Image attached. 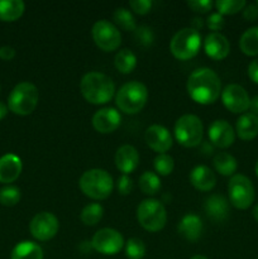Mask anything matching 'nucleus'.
<instances>
[{"instance_id": "1", "label": "nucleus", "mask_w": 258, "mask_h": 259, "mask_svg": "<svg viewBox=\"0 0 258 259\" xmlns=\"http://www.w3.org/2000/svg\"><path fill=\"white\" fill-rule=\"evenodd\" d=\"M187 93L197 104L209 105L219 99L222 93V81L210 68H199L190 75L187 80Z\"/></svg>"}, {"instance_id": "2", "label": "nucleus", "mask_w": 258, "mask_h": 259, "mask_svg": "<svg viewBox=\"0 0 258 259\" xmlns=\"http://www.w3.org/2000/svg\"><path fill=\"white\" fill-rule=\"evenodd\" d=\"M80 90L86 101L94 105H103L113 99L115 85L109 76L93 71L81 78Z\"/></svg>"}, {"instance_id": "3", "label": "nucleus", "mask_w": 258, "mask_h": 259, "mask_svg": "<svg viewBox=\"0 0 258 259\" xmlns=\"http://www.w3.org/2000/svg\"><path fill=\"white\" fill-rule=\"evenodd\" d=\"M78 185L83 195L94 200L108 199L114 189L113 177L109 172L101 168H93L83 172Z\"/></svg>"}, {"instance_id": "4", "label": "nucleus", "mask_w": 258, "mask_h": 259, "mask_svg": "<svg viewBox=\"0 0 258 259\" xmlns=\"http://www.w3.org/2000/svg\"><path fill=\"white\" fill-rule=\"evenodd\" d=\"M148 99L146 85L139 81H129L124 83L115 96V104L125 114H137L144 108Z\"/></svg>"}, {"instance_id": "5", "label": "nucleus", "mask_w": 258, "mask_h": 259, "mask_svg": "<svg viewBox=\"0 0 258 259\" xmlns=\"http://www.w3.org/2000/svg\"><path fill=\"white\" fill-rule=\"evenodd\" d=\"M39 100L38 89L30 82H20L8 98V109L17 115H29L37 108Z\"/></svg>"}, {"instance_id": "6", "label": "nucleus", "mask_w": 258, "mask_h": 259, "mask_svg": "<svg viewBox=\"0 0 258 259\" xmlns=\"http://www.w3.org/2000/svg\"><path fill=\"white\" fill-rule=\"evenodd\" d=\"M137 219L143 229L156 233L163 229L166 225L167 212L161 201L147 199L139 204L137 209Z\"/></svg>"}, {"instance_id": "7", "label": "nucleus", "mask_w": 258, "mask_h": 259, "mask_svg": "<svg viewBox=\"0 0 258 259\" xmlns=\"http://www.w3.org/2000/svg\"><path fill=\"white\" fill-rule=\"evenodd\" d=\"M201 47V35L192 28H184L172 37L169 51L177 60L186 61L195 57Z\"/></svg>"}, {"instance_id": "8", "label": "nucleus", "mask_w": 258, "mask_h": 259, "mask_svg": "<svg viewBox=\"0 0 258 259\" xmlns=\"http://www.w3.org/2000/svg\"><path fill=\"white\" fill-rule=\"evenodd\" d=\"M204 126L196 115L186 114L177 119L175 124V137L181 146L186 148L197 147L202 142Z\"/></svg>"}, {"instance_id": "9", "label": "nucleus", "mask_w": 258, "mask_h": 259, "mask_svg": "<svg viewBox=\"0 0 258 259\" xmlns=\"http://www.w3.org/2000/svg\"><path fill=\"white\" fill-rule=\"evenodd\" d=\"M230 202L239 210H245L254 201V187L250 180L243 175H234L228 184Z\"/></svg>"}, {"instance_id": "10", "label": "nucleus", "mask_w": 258, "mask_h": 259, "mask_svg": "<svg viewBox=\"0 0 258 259\" xmlns=\"http://www.w3.org/2000/svg\"><path fill=\"white\" fill-rule=\"evenodd\" d=\"M91 34H93V39L95 45L100 50L105 51V52L115 51L121 43V35L118 28L113 23L105 19L98 20L93 25Z\"/></svg>"}, {"instance_id": "11", "label": "nucleus", "mask_w": 258, "mask_h": 259, "mask_svg": "<svg viewBox=\"0 0 258 259\" xmlns=\"http://www.w3.org/2000/svg\"><path fill=\"white\" fill-rule=\"evenodd\" d=\"M93 249L104 255H114L120 252L124 245L123 235L115 229L104 228L95 233L91 240Z\"/></svg>"}, {"instance_id": "12", "label": "nucleus", "mask_w": 258, "mask_h": 259, "mask_svg": "<svg viewBox=\"0 0 258 259\" xmlns=\"http://www.w3.org/2000/svg\"><path fill=\"white\" fill-rule=\"evenodd\" d=\"M58 229H60L58 219L52 212L48 211L38 212L29 224L30 234L39 242H47L52 239L58 233Z\"/></svg>"}, {"instance_id": "13", "label": "nucleus", "mask_w": 258, "mask_h": 259, "mask_svg": "<svg viewBox=\"0 0 258 259\" xmlns=\"http://www.w3.org/2000/svg\"><path fill=\"white\" fill-rule=\"evenodd\" d=\"M222 100L225 108L232 113H244L249 109V96L244 88L237 83H230L222 91Z\"/></svg>"}, {"instance_id": "14", "label": "nucleus", "mask_w": 258, "mask_h": 259, "mask_svg": "<svg viewBox=\"0 0 258 259\" xmlns=\"http://www.w3.org/2000/svg\"><path fill=\"white\" fill-rule=\"evenodd\" d=\"M207 136H209L210 142L219 148H228L234 143L235 139L233 126L223 119L212 121L211 125L209 126V131H207Z\"/></svg>"}, {"instance_id": "15", "label": "nucleus", "mask_w": 258, "mask_h": 259, "mask_svg": "<svg viewBox=\"0 0 258 259\" xmlns=\"http://www.w3.org/2000/svg\"><path fill=\"white\" fill-rule=\"evenodd\" d=\"M121 123V116L114 108H104L96 111L93 116V126L96 132L103 134L113 133L119 128Z\"/></svg>"}, {"instance_id": "16", "label": "nucleus", "mask_w": 258, "mask_h": 259, "mask_svg": "<svg viewBox=\"0 0 258 259\" xmlns=\"http://www.w3.org/2000/svg\"><path fill=\"white\" fill-rule=\"evenodd\" d=\"M144 138H146L149 148L153 149L154 152H158L159 154H163L164 152H167L172 147L171 134L162 125L154 124V125L149 126L146 131Z\"/></svg>"}, {"instance_id": "17", "label": "nucleus", "mask_w": 258, "mask_h": 259, "mask_svg": "<svg viewBox=\"0 0 258 259\" xmlns=\"http://www.w3.org/2000/svg\"><path fill=\"white\" fill-rule=\"evenodd\" d=\"M204 50L205 53L210 58H212V60H224L225 57H228L230 52L229 40L227 39V37L220 34V33L212 32L207 34L206 38H205Z\"/></svg>"}, {"instance_id": "18", "label": "nucleus", "mask_w": 258, "mask_h": 259, "mask_svg": "<svg viewBox=\"0 0 258 259\" xmlns=\"http://www.w3.org/2000/svg\"><path fill=\"white\" fill-rule=\"evenodd\" d=\"M139 164V154L133 146L124 144L119 147L115 154V166L123 175H129L137 169Z\"/></svg>"}, {"instance_id": "19", "label": "nucleus", "mask_w": 258, "mask_h": 259, "mask_svg": "<svg viewBox=\"0 0 258 259\" xmlns=\"http://www.w3.org/2000/svg\"><path fill=\"white\" fill-rule=\"evenodd\" d=\"M22 161L13 153L4 154L0 158V182L10 184L14 182L22 174Z\"/></svg>"}, {"instance_id": "20", "label": "nucleus", "mask_w": 258, "mask_h": 259, "mask_svg": "<svg viewBox=\"0 0 258 259\" xmlns=\"http://www.w3.org/2000/svg\"><path fill=\"white\" fill-rule=\"evenodd\" d=\"M190 182L199 191L207 192L215 187L217 177L209 167L196 166L190 174Z\"/></svg>"}, {"instance_id": "21", "label": "nucleus", "mask_w": 258, "mask_h": 259, "mask_svg": "<svg viewBox=\"0 0 258 259\" xmlns=\"http://www.w3.org/2000/svg\"><path fill=\"white\" fill-rule=\"evenodd\" d=\"M205 212L214 222H224L229 215V202L223 195H211L205 201Z\"/></svg>"}, {"instance_id": "22", "label": "nucleus", "mask_w": 258, "mask_h": 259, "mask_svg": "<svg viewBox=\"0 0 258 259\" xmlns=\"http://www.w3.org/2000/svg\"><path fill=\"white\" fill-rule=\"evenodd\" d=\"M179 233L190 242H196L202 233V222L197 215L187 214L179 224Z\"/></svg>"}, {"instance_id": "23", "label": "nucleus", "mask_w": 258, "mask_h": 259, "mask_svg": "<svg viewBox=\"0 0 258 259\" xmlns=\"http://www.w3.org/2000/svg\"><path fill=\"white\" fill-rule=\"evenodd\" d=\"M237 134L242 141H252L258 136V116L244 114L237 120Z\"/></svg>"}, {"instance_id": "24", "label": "nucleus", "mask_w": 258, "mask_h": 259, "mask_svg": "<svg viewBox=\"0 0 258 259\" xmlns=\"http://www.w3.org/2000/svg\"><path fill=\"white\" fill-rule=\"evenodd\" d=\"M10 259H43V250L37 243L24 240L15 245Z\"/></svg>"}, {"instance_id": "25", "label": "nucleus", "mask_w": 258, "mask_h": 259, "mask_svg": "<svg viewBox=\"0 0 258 259\" xmlns=\"http://www.w3.org/2000/svg\"><path fill=\"white\" fill-rule=\"evenodd\" d=\"M25 5L22 0H0V20L14 22L23 15Z\"/></svg>"}, {"instance_id": "26", "label": "nucleus", "mask_w": 258, "mask_h": 259, "mask_svg": "<svg viewBox=\"0 0 258 259\" xmlns=\"http://www.w3.org/2000/svg\"><path fill=\"white\" fill-rule=\"evenodd\" d=\"M212 163H214L217 172H219L223 176H232L238 168L237 159L232 154L225 153V152L218 153L212 159Z\"/></svg>"}, {"instance_id": "27", "label": "nucleus", "mask_w": 258, "mask_h": 259, "mask_svg": "<svg viewBox=\"0 0 258 259\" xmlns=\"http://www.w3.org/2000/svg\"><path fill=\"white\" fill-rule=\"evenodd\" d=\"M239 47L244 55H258V27H252L243 33L239 40Z\"/></svg>"}, {"instance_id": "28", "label": "nucleus", "mask_w": 258, "mask_h": 259, "mask_svg": "<svg viewBox=\"0 0 258 259\" xmlns=\"http://www.w3.org/2000/svg\"><path fill=\"white\" fill-rule=\"evenodd\" d=\"M114 65L119 72L128 75V73L133 72V70L137 66V57L132 51L129 50H121L119 51L114 58Z\"/></svg>"}, {"instance_id": "29", "label": "nucleus", "mask_w": 258, "mask_h": 259, "mask_svg": "<svg viewBox=\"0 0 258 259\" xmlns=\"http://www.w3.org/2000/svg\"><path fill=\"white\" fill-rule=\"evenodd\" d=\"M139 189L146 195H156L161 190V180L153 172H144L139 179Z\"/></svg>"}, {"instance_id": "30", "label": "nucleus", "mask_w": 258, "mask_h": 259, "mask_svg": "<svg viewBox=\"0 0 258 259\" xmlns=\"http://www.w3.org/2000/svg\"><path fill=\"white\" fill-rule=\"evenodd\" d=\"M104 209L100 204H89L81 211V222L89 227H94L103 219Z\"/></svg>"}, {"instance_id": "31", "label": "nucleus", "mask_w": 258, "mask_h": 259, "mask_svg": "<svg viewBox=\"0 0 258 259\" xmlns=\"http://www.w3.org/2000/svg\"><path fill=\"white\" fill-rule=\"evenodd\" d=\"M113 19L121 29L126 30V32H133L137 29L136 19H134L133 14L125 8H118L114 12Z\"/></svg>"}, {"instance_id": "32", "label": "nucleus", "mask_w": 258, "mask_h": 259, "mask_svg": "<svg viewBox=\"0 0 258 259\" xmlns=\"http://www.w3.org/2000/svg\"><path fill=\"white\" fill-rule=\"evenodd\" d=\"M245 5L247 4L244 0H218L215 3V7L220 15L237 14L238 12L244 9Z\"/></svg>"}, {"instance_id": "33", "label": "nucleus", "mask_w": 258, "mask_h": 259, "mask_svg": "<svg viewBox=\"0 0 258 259\" xmlns=\"http://www.w3.org/2000/svg\"><path fill=\"white\" fill-rule=\"evenodd\" d=\"M153 166L157 174L161 175V176H168V175H171L172 171H174L175 162L171 156L163 153V154H158V156L154 158Z\"/></svg>"}, {"instance_id": "34", "label": "nucleus", "mask_w": 258, "mask_h": 259, "mask_svg": "<svg viewBox=\"0 0 258 259\" xmlns=\"http://www.w3.org/2000/svg\"><path fill=\"white\" fill-rule=\"evenodd\" d=\"M125 255L129 259H143L146 255V245L138 238H131L125 244Z\"/></svg>"}, {"instance_id": "35", "label": "nucleus", "mask_w": 258, "mask_h": 259, "mask_svg": "<svg viewBox=\"0 0 258 259\" xmlns=\"http://www.w3.org/2000/svg\"><path fill=\"white\" fill-rule=\"evenodd\" d=\"M20 200V190L15 186H7L0 190V204L4 206H15Z\"/></svg>"}, {"instance_id": "36", "label": "nucleus", "mask_w": 258, "mask_h": 259, "mask_svg": "<svg viewBox=\"0 0 258 259\" xmlns=\"http://www.w3.org/2000/svg\"><path fill=\"white\" fill-rule=\"evenodd\" d=\"M134 37H136L137 42H138L139 45L144 46V47H148V46L153 45V40H154L153 30H152L149 27H147V25L137 27V29L134 30Z\"/></svg>"}, {"instance_id": "37", "label": "nucleus", "mask_w": 258, "mask_h": 259, "mask_svg": "<svg viewBox=\"0 0 258 259\" xmlns=\"http://www.w3.org/2000/svg\"><path fill=\"white\" fill-rule=\"evenodd\" d=\"M129 7L132 8V10L137 13L139 15H144L147 13H149L152 8V2L151 0H131L129 2Z\"/></svg>"}, {"instance_id": "38", "label": "nucleus", "mask_w": 258, "mask_h": 259, "mask_svg": "<svg viewBox=\"0 0 258 259\" xmlns=\"http://www.w3.org/2000/svg\"><path fill=\"white\" fill-rule=\"evenodd\" d=\"M116 189H118L119 194L129 195L133 190V181L128 175H121L116 182Z\"/></svg>"}, {"instance_id": "39", "label": "nucleus", "mask_w": 258, "mask_h": 259, "mask_svg": "<svg viewBox=\"0 0 258 259\" xmlns=\"http://www.w3.org/2000/svg\"><path fill=\"white\" fill-rule=\"evenodd\" d=\"M187 7L196 13H207L211 10L212 2L210 0H191L187 2Z\"/></svg>"}, {"instance_id": "40", "label": "nucleus", "mask_w": 258, "mask_h": 259, "mask_svg": "<svg viewBox=\"0 0 258 259\" xmlns=\"http://www.w3.org/2000/svg\"><path fill=\"white\" fill-rule=\"evenodd\" d=\"M224 18H223V15H220L219 13H212V14H210L206 19L207 28L211 30H215V33H217V30H220L224 27Z\"/></svg>"}, {"instance_id": "41", "label": "nucleus", "mask_w": 258, "mask_h": 259, "mask_svg": "<svg viewBox=\"0 0 258 259\" xmlns=\"http://www.w3.org/2000/svg\"><path fill=\"white\" fill-rule=\"evenodd\" d=\"M243 17L247 19L248 22H254L258 19V5L257 4H249L243 9Z\"/></svg>"}, {"instance_id": "42", "label": "nucleus", "mask_w": 258, "mask_h": 259, "mask_svg": "<svg viewBox=\"0 0 258 259\" xmlns=\"http://www.w3.org/2000/svg\"><path fill=\"white\" fill-rule=\"evenodd\" d=\"M15 56V50L10 46H3L0 47V58L3 61H10L13 60Z\"/></svg>"}, {"instance_id": "43", "label": "nucleus", "mask_w": 258, "mask_h": 259, "mask_svg": "<svg viewBox=\"0 0 258 259\" xmlns=\"http://www.w3.org/2000/svg\"><path fill=\"white\" fill-rule=\"evenodd\" d=\"M248 76H249V78L253 82L258 83V58L252 61L250 65L248 66Z\"/></svg>"}, {"instance_id": "44", "label": "nucleus", "mask_w": 258, "mask_h": 259, "mask_svg": "<svg viewBox=\"0 0 258 259\" xmlns=\"http://www.w3.org/2000/svg\"><path fill=\"white\" fill-rule=\"evenodd\" d=\"M202 27H204V19H201V18L196 17V18H194V19L191 20V28H192V29H195V30H197V32H199V30L201 29Z\"/></svg>"}, {"instance_id": "45", "label": "nucleus", "mask_w": 258, "mask_h": 259, "mask_svg": "<svg viewBox=\"0 0 258 259\" xmlns=\"http://www.w3.org/2000/svg\"><path fill=\"white\" fill-rule=\"evenodd\" d=\"M249 109L253 111V115L258 116V96H254V98L250 100L249 104Z\"/></svg>"}, {"instance_id": "46", "label": "nucleus", "mask_w": 258, "mask_h": 259, "mask_svg": "<svg viewBox=\"0 0 258 259\" xmlns=\"http://www.w3.org/2000/svg\"><path fill=\"white\" fill-rule=\"evenodd\" d=\"M8 114V106L3 101H0V120L4 119Z\"/></svg>"}, {"instance_id": "47", "label": "nucleus", "mask_w": 258, "mask_h": 259, "mask_svg": "<svg viewBox=\"0 0 258 259\" xmlns=\"http://www.w3.org/2000/svg\"><path fill=\"white\" fill-rule=\"evenodd\" d=\"M253 217H254V219L258 222V205L253 209Z\"/></svg>"}, {"instance_id": "48", "label": "nucleus", "mask_w": 258, "mask_h": 259, "mask_svg": "<svg viewBox=\"0 0 258 259\" xmlns=\"http://www.w3.org/2000/svg\"><path fill=\"white\" fill-rule=\"evenodd\" d=\"M191 259H207L206 257H205V255H194V257H192Z\"/></svg>"}, {"instance_id": "49", "label": "nucleus", "mask_w": 258, "mask_h": 259, "mask_svg": "<svg viewBox=\"0 0 258 259\" xmlns=\"http://www.w3.org/2000/svg\"><path fill=\"white\" fill-rule=\"evenodd\" d=\"M255 174H257V176H258V161H257V163H255Z\"/></svg>"}, {"instance_id": "50", "label": "nucleus", "mask_w": 258, "mask_h": 259, "mask_svg": "<svg viewBox=\"0 0 258 259\" xmlns=\"http://www.w3.org/2000/svg\"><path fill=\"white\" fill-rule=\"evenodd\" d=\"M0 90H2V86H0Z\"/></svg>"}, {"instance_id": "51", "label": "nucleus", "mask_w": 258, "mask_h": 259, "mask_svg": "<svg viewBox=\"0 0 258 259\" xmlns=\"http://www.w3.org/2000/svg\"><path fill=\"white\" fill-rule=\"evenodd\" d=\"M257 5H258V2H257Z\"/></svg>"}]
</instances>
